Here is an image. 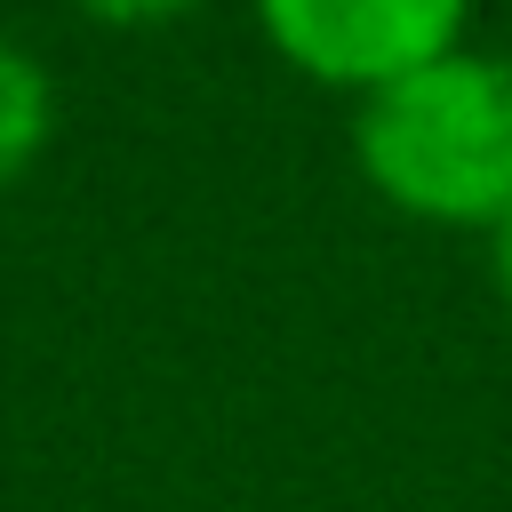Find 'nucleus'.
Masks as SVG:
<instances>
[{
  "label": "nucleus",
  "mask_w": 512,
  "mask_h": 512,
  "mask_svg": "<svg viewBox=\"0 0 512 512\" xmlns=\"http://www.w3.org/2000/svg\"><path fill=\"white\" fill-rule=\"evenodd\" d=\"M368 184L432 224H496L512 208V56H440L360 104Z\"/></svg>",
  "instance_id": "f257e3e1"
},
{
  "label": "nucleus",
  "mask_w": 512,
  "mask_h": 512,
  "mask_svg": "<svg viewBox=\"0 0 512 512\" xmlns=\"http://www.w3.org/2000/svg\"><path fill=\"white\" fill-rule=\"evenodd\" d=\"M264 40L328 88H392L456 56L464 0H256Z\"/></svg>",
  "instance_id": "f03ea898"
},
{
  "label": "nucleus",
  "mask_w": 512,
  "mask_h": 512,
  "mask_svg": "<svg viewBox=\"0 0 512 512\" xmlns=\"http://www.w3.org/2000/svg\"><path fill=\"white\" fill-rule=\"evenodd\" d=\"M48 72L0 32V184L32 168V152L48 144Z\"/></svg>",
  "instance_id": "7ed1b4c3"
},
{
  "label": "nucleus",
  "mask_w": 512,
  "mask_h": 512,
  "mask_svg": "<svg viewBox=\"0 0 512 512\" xmlns=\"http://www.w3.org/2000/svg\"><path fill=\"white\" fill-rule=\"evenodd\" d=\"M88 16H104V24H160V16H176V8H192V0H80Z\"/></svg>",
  "instance_id": "20e7f679"
},
{
  "label": "nucleus",
  "mask_w": 512,
  "mask_h": 512,
  "mask_svg": "<svg viewBox=\"0 0 512 512\" xmlns=\"http://www.w3.org/2000/svg\"><path fill=\"white\" fill-rule=\"evenodd\" d=\"M496 280H504V296H512V208L496 216Z\"/></svg>",
  "instance_id": "39448f33"
}]
</instances>
